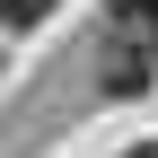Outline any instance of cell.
I'll return each mask as SVG.
<instances>
[{
    "label": "cell",
    "instance_id": "1",
    "mask_svg": "<svg viewBox=\"0 0 158 158\" xmlns=\"http://www.w3.org/2000/svg\"><path fill=\"white\" fill-rule=\"evenodd\" d=\"M149 70H158V62H141V44H114V62H106V88H114V97H132V88H149Z\"/></svg>",
    "mask_w": 158,
    "mask_h": 158
},
{
    "label": "cell",
    "instance_id": "2",
    "mask_svg": "<svg viewBox=\"0 0 158 158\" xmlns=\"http://www.w3.org/2000/svg\"><path fill=\"white\" fill-rule=\"evenodd\" d=\"M53 9H62V0H0V27H18V35H27V27H44Z\"/></svg>",
    "mask_w": 158,
    "mask_h": 158
},
{
    "label": "cell",
    "instance_id": "3",
    "mask_svg": "<svg viewBox=\"0 0 158 158\" xmlns=\"http://www.w3.org/2000/svg\"><path fill=\"white\" fill-rule=\"evenodd\" d=\"M132 18H141V27H149V35H158V0H132Z\"/></svg>",
    "mask_w": 158,
    "mask_h": 158
}]
</instances>
